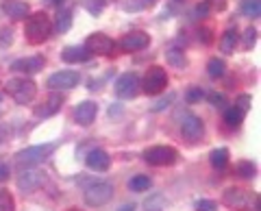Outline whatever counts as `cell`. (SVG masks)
I'll use <instances>...</instances> for the list:
<instances>
[{
	"label": "cell",
	"instance_id": "obj_1",
	"mask_svg": "<svg viewBox=\"0 0 261 211\" xmlns=\"http://www.w3.org/2000/svg\"><path fill=\"white\" fill-rule=\"evenodd\" d=\"M53 33V24H50V18L44 13V11H37L33 13L31 18L27 20V27H24V35H27L29 44L33 46H39L44 44L48 37Z\"/></svg>",
	"mask_w": 261,
	"mask_h": 211
},
{
	"label": "cell",
	"instance_id": "obj_2",
	"mask_svg": "<svg viewBox=\"0 0 261 211\" xmlns=\"http://www.w3.org/2000/svg\"><path fill=\"white\" fill-rule=\"evenodd\" d=\"M224 205L231 209H244V211H259V196L250 190L242 188H228L224 192Z\"/></svg>",
	"mask_w": 261,
	"mask_h": 211
},
{
	"label": "cell",
	"instance_id": "obj_3",
	"mask_svg": "<svg viewBox=\"0 0 261 211\" xmlns=\"http://www.w3.org/2000/svg\"><path fill=\"white\" fill-rule=\"evenodd\" d=\"M5 87H7V94L18 104H29L37 94V85L31 78H9Z\"/></svg>",
	"mask_w": 261,
	"mask_h": 211
},
{
	"label": "cell",
	"instance_id": "obj_4",
	"mask_svg": "<svg viewBox=\"0 0 261 211\" xmlns=\"http://www.w3.org/2000/svg\"><path fill=\"white\" fill-rule=\"evenodd\" d=\"M55 150V144H42V146H31V148H24L20 150L18 155H15V161H18V166H37V164H44V161L53 155Z\"/></svg>",
	"mask_w": 261,
	"mask_h": 211
},
{
	"label": "cell",
	"instance_id": "obj_5",
	"mask_svg": "<svg viewBox=\"0 0 261 211\" xmlns=\"http://www.w3.org/2000/svg\"><path fill=\"white\" fill-rule=\"evenodd\" d=\"M178 159V150L172 148V146H152V148H148L144 152V161L150 166H172L176 164Z\"/></svg>",
	"mask_w": 261,
	"mask_h": 211
},
{
	"label": "cell",
	"instance_id": "obj_6",
	"mask_svg": "<svg viewBox=\"0 0 261 211\" xmlns=\"http://www.w3.org/2000/svg\"><path fill=\"white\" fill-rule=\"evenodd\" d=\"M166 87H168V74H166V70L159 68V66H150L148 70H146L144 85H142V89H144L146 94H148V96H157Z\"/></svg>",
	"mask_w": 261,
	"mask_h": 211
},
{
	"label": "cell",
	"instance_id": "obj_7",
	"mask_svg": "<svg viewBox=\"0 0 261 211\" xmlns=\"http://www.w3.org/2000/svg\"><path fill=\"white\" fill-rule=\"evenodd\" d=\"M113 198V185L111 183H94L85 190V202L89 207H102Z\"/></svg>",
	"mask_w": 261,
	"mask_h": 211
},
{
	"label": "cell",
	"instance_id": "obj_8",
	"mask_svg": "<svg viewBox=\"0 0 261 211\" xmlns=\"http://www.w3.org/2000/svg\"><path fill=\"white\" fill-rule=\"evenodd\" d=\"M140 76L135 72H124L118 81H116V94L118 98H124V100H130L140 94Z\"/></svg>",
	"mask_w": 261,
	"mask_h": 211
},
{
	"label": "cell",
	"instance_id": "obj_9",
	"mask_svg": "<svg viewBox=\"0 0 261 211\" xmlns=\"http://www.w3.org/2000/svg\"><path fill=\"white\" fill-rule=\"evenodd\" d=\"M181 133L190 144H196V142L202 140V135H205V124H202V120L198 116L187 113L181 122Z\"/></svg>",
	"mask_w": 261,
	"mask_h": 211
},
{
	"label": "cell",
	"instance_id": "obj_10",
	"mask_svg": "<svg viewBox=\"0 0 261 211\" xmlns=\"http://www.w3.org/2000/svg\"><path fill=\"white\" fill-rule=\"evenodd\" d=\"M85 48H87V50L92 52V55L109 57V55H113V50H116V42H113L109 35H105V33H94V35L87 37Z\"/></svg>",
	"mask_w": 261,
	"mask_h": 211
},
{
	"label": "cell",
	"instance_id": "obj_11",
	"mask_svg": "<svg viewBox=\"0 0 261 211\" xmlns=\"http://www.w3.org/2000/svg\"><path fill=\"white\" fill-rule=\"evenodd\" d=\"M148 44H150V35L144 33V31H130V33H126L120 39V48L124 52L144 50V48H148Z\"/></svg>",
	"mask_w": 261,
	"mask_h": 211
},
{
	"label": "cell",
	"instance_id": "obj_12",
	"mask_svg": "<svg viewBox=\"0 0 261 211\" xmlns=\"http://www.w3.org/2000/svg\"><path fill=\"white\" fill-rule=\"evenodd\" d=\"M79 72L74 70H61V72H55V74L48 78V87L50 89H72L79 85Z\"/></svg>",
	"mask_w": 261,
	"mask_h": 211
},
{
	"label": "cell",
	"instance_id": "obj_13",
	"mask_svg": "<svg viewBox=\"0 0 261 211\" xmlns=\"http://www.w3.org/2000/svg\"><path fill=\"white\" fill-rule=\"evenodd\" d=\"M46 59L42 55H33V57H24V59H18L11 63L13 72H24V74H35V72L44 70Z\"/></svg>",
	"mask_w": 261,
	"mask_h": 211
},
{
	"label": "cell",
	"instance_id": "obj_14",
	"mask_svg": "<svg viewBox=\"0 0 261 211\" xmlns=\"http://www.w3.org/2000/svg\"><path fill=\"white\" fill-rule=\"evenodd\" d=\"M42 183H44V172H39V170H22L18 176V188L22 192H33Z\"/></svg>",
	"mask_w": 261,
	"mask_h": 211
},
{
	"label": "cell",
	"instance_id": "obj_15",
	"mask_svg": "<svg viewBox=\"0 0 261 211\" xmlns=\"http://www.w3.org/2000/svg\"><path fill=\"white\" fill-rule=\"evenodd\" d=\"M98 116V104L92 102V100H85V102H81L76 111H74V120L81 124V126H89V124H94V120Z\"/></svg>",
	"mask_w": 261,
	"mask_h": 211
},
{
	"label": "cell",
	"instance_id": "obj_16",
	"mask_svg": "<svg viewBox=\"0 0 261 211\" xmlns=\"http://www.w3.org/2000/svg\"><path fill=\"white\" fill-rule=\"evenodd\" d=\"M85 164H87L89 170H96V172H107L109 166H111V157H109L105 150L96 148V150H92V152H87Z\"/></svg>",
	"mask_w": 261,
	"mask_h": 211
},
{
	"label": "cell",
	"instance_id": "obj_17",
	"mask_svg": "<svg viewBox=\"0 0 261 211\" xmlns=\"http://www.w3.org/2000/svg\"><path fill=\"white\" fill-rule=\"evenodd\" d=\"M61 104H63L61 94H50L42 104H37L35 107V116L37 118H50L61 109Z\"/></svg>",
	"mask_w": 261,
	"mask_h": 211
},
{
	"label": "cell",
	"instance_id": "obj_18",
	"mask_svg": "<svg viewBox=\"0 0 261 211\" xmlns=\"http://www.w3.org/2000/svg\"><path fill=\"white\" fill-rule=\"evenodd\" d=\"M3 11L9 15L11 20H24L31 11V7L24 0H3Z\"/></svg>",
	"mask_w": 261,
	"mask_h": 211
},
{
	"label": "cell",
	"instance_id": "obj_19",
	"mask_svg": "<svg viewBox=\"0 0 261 211\" xmlns=\"http://www.w3.org/2000/svg\"><path fill=\"white\" fill-rule=\"evenodd\" d=\"M89 57H92V52H89L85 46H68V48H63V52H61V59L65 63H83Z\"/></svg>",
	"mask_w": 261,
	"mask_h": 211
},
{
	"label": "cell",
	"instance_id": "obj_20",
	"mask_svg": "<svg viewBox=\"0 0 261 211\" xmlns=\"http://www.w3.org/2000/svg\"><path fill=\"white\" fill-rule=\"evenodd\" d=\"M166 61H168L172 68H176V70H185V68H187V57H185V52H183V48L170 46L168 50H166Z\"/></svg>",
	"mask_w": 261,
	"mask_h": 211
},
{
	"label": "cell",
	"instance_id": "obj_21",
	"mask_svg": "<svg viewBox=\"0 0 261 211\" xmlns=\"http://www.w3.org/2000/svg\"><path fill=\"white\" fill-rule=\"evenodd\" d=\"M240 42V35H238V29H226L222 39H220V50L224 55H233L235 52V46Z\"/></svg>",
	"mask_w": 261,
	"mask_h": 211
},
{
	"label": "cell",
	"instance_id": "obj_22",
	"mask_svg": "<svg viewBox=\"0 0 261 211\" xmlns=\"http://www.w3.org/2000/svg\"><path fill=\"white\" fill-rule=\"evenodd\" d=\"M55 29H57V33H68L72 29V11L70 9H59V13H57V18H55Z\"/></svg>",
	"mask_w": 261,
	"mask_h": 211
},
{
	"label": "cell",
	"instance_id": "obj_23",
	"mask_svg": "<svg viewBox=\"0 0 261 211\" xmlns=\"http://www.w3.org/2000/svg\"><path fill=\"white\" fill-rule=\"evenodd\" d=\"M244 116H246V113H244L242 109L231 107V109L224 111V122H226L228 128H238V126L244 122Z\"/></svg>",
	"mask_w": 261,
	"mask_h": 211
},
{
	"label": "cell",
	"instance_id": "obj_24",
	"mask_svg": "<svg viewBox=\"0 0 261 211\" xmlns=\"http://www.w3.org/2000/svg\"><path fill=\"white\" fill-rule=\"evenodd\" d=\"M128 188L133 190V192H148L152 188V178L146 176V174H137V176L130 178Z\"/></svg>",
	"mask_w": 261,
	"mask_h": 211
},
{
	"label": "cell",
	"instance_id": "obj_25",
	"mask_svg": "<svg viewBox=\"0 0 261 211\" xmlns=\"http://www.w3.org/2000/svg\"><path fill=\"white\" fill-rule=\"evenodd\" d=\"M224 72H226V63H224L222 59H218V57L209 59V63H207V74H209L211 78H222Z\"/></svg>",
	"mask_w": 261,
	"mask_h": 211
},
{
	"label": "cell",
	"instance_id": "obj_26",
	"mask_svg": "<svg viewBox=\"0 0 261 211\" xmlns=\"http://www.w3.org/2000/svg\"><path fill=\"white\" fill-rule=\"evenodd\" d=\"M242 13L250 20H257L261 15V3L259 0H242Z\"/></svg>",
	"mask_w": 261,
	"mask_h": 211
},
{
	"label": "cell",
	"instance_id": "obj_27",
	"mask_svg": "<svg viewBox=\"0 0 261 211\" xmlns=\"http://www.w3.org/2000/svg\"><path fill=\"white\" fill-rule=\"evenodd\" d=\"M228 164V150L226 148H216L211 152V166L216 170H224Z\"/></svg>",
	"mask_w": 261,
	"mask_h": 211
},
{
	"label": "cell",
	"instance_id": "obj_28",
	"mask_svg": "<svg viewBox=\"0 0 261 211\" xmlns=\"http://www.w3.org/2000/svg\"><path fill=\"white\" fill-rule=\"evenodd\" d=\"M235 172H238L242 178H252L257 174V168L252 161H240V164L235 166Z\"/></svg>",
	"mask_w": 261,
	"mask_h": 211
},
{
	"label": "cell",
	"instance_id": "obj_29",
	"mask_svg": "<svg viewBox=\"0 0 261 211\" xmlns=\"http://www.w3.org/2000/svg\"><path fill=\"white\" fill-rule=\"evenodd\" d=\"M166 209V198L161 194H152V196L146 200V211H163Z\"/></svg>",
	"mask_w": 261,
	"mask_h": 211
},
{
	"label": "cell",
	"instance_id": "obj_30",
	"mask_svg": "<svg viewBox=\"0 0 261 211\" xmlns=\"http://www.w3.org/2000/svg\"><path fill=\"white\" fill-rule=\"evenodd\" d=\"M0 211H15V200L7 190H0Z\"/></svg>",
	"mask_w": 261,
	"mask_h": 211
},
{
	"label": "cell",
	"instance_id": "obj_31",
	"mask_svg": "<svg viewBox=\"0 0 261 211\" xmlns=\"http://www.w3.org/2000/svg\"><path fill=\"white\" fill-rule=\"evenodd\" d=\"M202 98H205V92H202L200 87H190V92L185 94V100L190 102V104H194V102H200Z\"/></svg>",
	"mask_w": 261,
	"mask_h": 211
},
{
	"label": "cell",
	"instance_id": "obj_32",
	"mask_svg": "<svg viewBox=\"0 0 261 211\" xmlns=\"http://www.w3.org/2000/svg\"><path fill=\"white\" fill-rule=\"evenodd\" d=\"M255 44H257V31L250 27V29H246V33H244V48L250 50Z\"/></svg>",
	"mask_w": 261,
	"mask_h": 211
},
{
	"label": "cell",
	"instance_id": "obj_33",
	"mask_svg": "<svg viewBox=\"0 0 261 211\" xmlns=\"http://www.w3.org/2000/svg\"><path fill=\"white\" fill-rule=\"evenodd\" d=\"M11 44H13V31L0 29V48H9Z\"/></svg>",
	"mask_w": 261,
	"mask_h": 211
},
{
	"label": "cell",
	"instance_id": "obj_34",
	"mask_svg": "<svg viewBox=\"0 0 261 211\" xmlns=\"http://www.w3.org/2000/svg\"><path fill=\"white\" fill-rule=\"evenodd\" d=\"M250 102H252V98H250V96H248V94H242L240 98L235 100V107H238V109H242L244 113H246V111L250 109Z\"/></svg>",
	"mask_w": 261,
	"mask_h": 211
},
{
	"label": "cell",
	"instance_id": "obj_35",
	"mask_svg": "<svg viewBox=\"0 0 261 211\" xmlns=\"http://www.w3.org/2000/svg\"><path fill=\"white\" fill-rule=\"evenodd\" d=\"M207 98H209V102H211V104H214V107H224V104H226V98H224V94L211 92V94L207 96Z\"/></svg>",
	"mask_w": 261,
	"mask_h": 211
},
{
	"label": "cell",
	"instance_id": "obj_36",
	"mask_svg": "<svg viewBox=\"0 0 261 211\" xmlns=\"http://www.w3.org/2000/svg\"><path fill=\"white\" fill-rule=\"evenodd\" d=\"M209 11H211V5L205 0V3H200V5L194 9V15H196V18H207Z\"/></svg>",
	"mask_w": 261,
	"mask_h": 211
},
{
	"label": "cell",
	"instance_id": "obj_37",
	"mask_svg": "<svg viewBox=\"0 0 261 211\" xmlns=\"http://www.w3.org/2000/svg\"><path fill=\"white\" fill-rule=\"evenodd\" d=\"M211 35H214V31H211V29H207V27H202L200 31H198V39H200V42L202 44H211V42H214V37H211Z\"/></svg>",
	"mask_w": 261,
	"mask_h": 211
},
{
	"label": "cell",
	"instance_id": "obj_38",
	"mask_svg": "<svg viewBox=\"0 0 261 211\" xmlns=\"http://www.w3.org/2000/svg\"><path fill=\"white\" fill-rule=\"evenodd\" d=\"M218 205L214 200H198L196 202V211H216Z\"/></svg>",
	"mask_w": 261,
	"mask_h": 211
},
{
	"label": "cell",
	"instance_id": "obj_39",
	"mask_svg": "<svg viewBox=\"0 0 261 211\" xmlns=\"http://www.w3.org/2000/svg\"><path fill=\"white\" fill-rule=\"evenodd\" d=\"M172 100H174V96H168L166 100H159V102H157V104H154V107H152V111H161V109H166V107H168V104L172 102Z\"/></svg>",
	"mask_w": 261,
	"mask_h": 211
},
{
	"label": "cell",
	"instance_id": "obj_40",
	"mask_svg": "<svg viewBox=\"0 0 261 211\" xmlns=\"http://www.w3.org/2000/svg\"><path fill=\"white\" fill-rule=\"evenodd\" d=\"M7 178H9V166L3 164L0 166V181H7Z\"/></svg>",
	"mask_w": 261,
	"mask_h": 211
},
{
	"label": "cell",
	"instance_id": "obj_41",
	"mask_svg": "<svg viewBox=\"0 0 261 211\" xmlns=\"http://www.w3.org/2000/svg\"><path fill=\"white\" fill-rule=\"evenodd\" d=\"M7 135H9V128H7L5 124H0V144H5Z\"/></svg>",
	"mask_w": 261,
	"mask_h": 211
},
{
	"label": "cell",
	"instance_id": "obj_42",
	"mask_svg": "<svg viewBox=\"0 0 261 211\" xmlns=\"http://www.w3.org/2000/svg\"><path fill=\"white\" fill-rule=\"evenodd\" d=\"M118 211H135V205H122Z\"/></svg>",
	"mask_w": 261,
	"mask_h": 211
},
{
	"label": "cell",
	"instance_id": "obj_43",
	"mask_svg": "<svg viewBox=\"0 0 261 211\" xmlns=\"http://www.w3.org/2000/svg\"><path fill=\"white\" fill-rule=\"evenodd\" d=\"M53 5H63V0H53Z\"/></svg>",
	"mask_w": 261,
	"mask_h": 211
},
{
	"label": "cell",
	"instance_id": "obj_44",
	"mask_svg": "<svg viewBox=\"0 0 261 211\" xmlns=\"http://www.w3.org/2000/svg\"><path fill=\"white\" fill-rule=\"evenodd\" d=\"M68 211H81V209H76V207H72V209H68Z\"/></svg>",
	"mask_w": 261,
	"mask_h": 211
},
{
	"label": "cell",
	"instance_id": "obj_45",
	"mask_svg": "<svg viewBox=\"0 0 261 211\" xmlns=\"http://www.w3.org/2000/svg\"><path fill=\"white\" fill-rule=\"evenodd\" d=\"M176 3H183V0H176Z\"/></svg>",
	"mask_w": 261,
	"mask_h": 211
}]
</instances>
